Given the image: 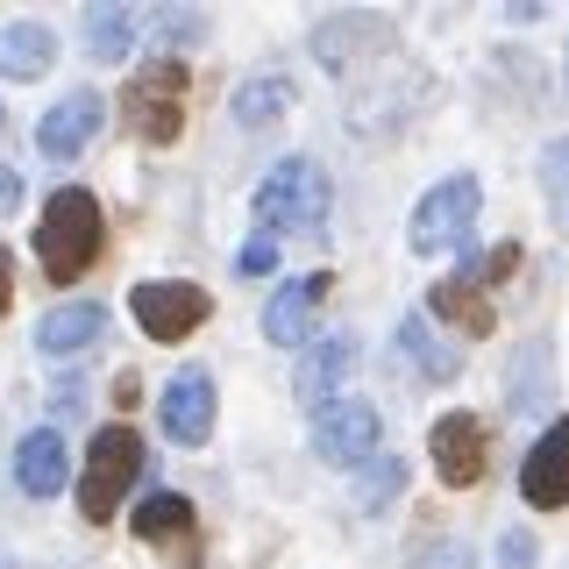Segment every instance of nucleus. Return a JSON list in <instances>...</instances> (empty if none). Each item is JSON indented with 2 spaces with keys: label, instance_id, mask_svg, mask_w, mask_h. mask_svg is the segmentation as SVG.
Segmentation results:
<instances>
[{
  "label": "nucleus",
  "instance_id": "f257e3e1",
  "mask_svg": "<svg viewBox=\"0 0 569 569\" xmlns=\"http://www.w3.org/2000/svg\"><path fill=\"white\" fill-rule=\"evenodd\" d=\"M107 249V213L86 186H64L43 200V228H36V263L50 284H79Z\"/></svg>",
  "mask_w": 569,
  "mask_h": 569
},
{
  "label": "nucleus",
  "instance_id": "f03ea898",
  "mask_svg": "<svg viewBox=\"0 0 569 569\" xmlns=\"http://www.w3.org/2000/svg\"><path fill=\"white\" fill-rule=\"evenodd\" d=\"M263 236H320L328 228V171L313 157H284V164L257 186Z\"/></svg>",
  "mask_w": 569,
  "mask_h": 569
},
{
  "label": "nucleus",
  "instance_id": "7ed1b4c3",
  "mask_svg": "<svg viewBox=\"0 0 569 569\" xmlns=\"http://www.w3.org/2000/svg\"><path fill=\"white\" fill-rule=\"evenodd\" d=\"M142 470V435L136 427H100L93 449H86V477H79V512L86 520H114L121 491L136 485Z\"/></svg>",
  "mask_w": 569,
  "mask_h": 569
},
{
  "label": "nucleus",
  "instance_id": "20e7f679",
  "mask_svg": "<svg viewBox=\"0 0 569 569\" xmlns=\"http://www.w3.org/2000/svg\"><path fill=\"white\" fill-rule=\"evenodd\" d=\"M121 114H129V129L142 142H171L178 129H186V64L150 58L129 79V93H121Z\"/></svg>",
  "mask_w": 569,
  "mask_h": 569
},
{
  "label": "nucleus",
  "instance_id": "39448f33",
  "mask_svg": "<svg viewBox=\"0 0 569 569\" xmlns=\"http://www.w3.org/2000/svg\"><path fill=\"white\" fill-rule=\"evenodd\" d=\"M477 178H441L435 192L413 207V228H406V242L420 249V257H441V249H456L462 236H470V221H477Z\"/></svg>",
  "mask_w": 569,
  "mask_h": 569
},
{
  "label": "nucleus",
  "instance_id": "423d86ee",
  "mask_svg": "<svg viewBox=\"0 0 569 569\" xmlns=\"http://www.w3.org/2000/svg\"><path fill=\"white\" fill-rule=\"evenodd\" d=\"M378 435H385V420H378V406H363V399H328L320 420H313V449L328 462H342V470L378 462Z\"/></svg>",
  "mask_w": 569,
  "mask_h": 569
},
{
  "label": "nucleus",
  "instance_id": "0eeeda50",
  "mask_svg": "<svg viewBox=\"0 0 569 569\" xmlns=\"http://www.w3.org/2000/svg\"><path fill=\"white\" fill-rule=\"evenodd\" d=\"M207 313H213V292H200V284H186V278L136 284V320H142V335H157V342H186Z\"/></svg>",
  "mask_w": 569,
  "mask_h": 569
},
{
  "label": "nucleus",
  "instance_id": "6e6552de",
  "mask_svg": "<svg viewBox=\"0 0 569 569\" xmlns=\"http://www.w3.org/2000/svg\"><path fill=\"white\" fill-rule=\"evenodd\" d=\"M427 449H435V470H441V485H456V491H470L477 477H485V420L477 413H441L435 420V435H427Z\"/></svg>",
  "mask_w": 569,
  "mask_h": 569
},
{
  "label": "nucleus",
  "instance_id": "1a4fd4ad",
  "mask_svg": "<svg viewBox=\"0 0 569 569\" xmlns=\"http://www.w3.org/2000/svg\"><path fill=\"white\" fill-rule=\"evenodd\" d=\"M335 292V278L328 271H307V278H292V284H278L271 292V313H263V335H271L278 349H299L307 342V328H313V313H320V299Z\"/></svg>",
  "mask_w": 569,
  "mask_h": 569
},
{
  "label": "nucleus",
  "instance_id": "9d476101",
  "mask_svg": "<svg viewBox=\"0 0 569 569\" xmlns=\"http://www.w3.org/2000/svg\"><path fill=\"white\" fill-rule=\"evenodd\" d=\"M164 435L186 441V449H200L213 435V378L207 370H178L164 385Z\"/></svg>",
  "mask_w": 569,
  "mask_h": 569
},
{
  "label": "nucleus",
  "instance_id": "9b49d317",
  "mask_svg": "<svg viewBox=\"0 0 569 569\" xmlns=\"http://www.w3.org/2000/svg\"><path fill=\"white\" fill-rule=\"evenodd\" d=\"M520 491H527V506H541V512L569 506V420H556L541 441H533V456L520 470Z\"/></svg>",
  "mask_w": 569,
  "mask_h": 569
},
{
  "label": "nucleus",
  "instance_id": "f8f14e48",
  "mask_svg": "<svg viewBox=\"0 0 569 569\" xmlns=\"http://www.w3.org/2000/svg\"><path fill=\"white\" fill-rule=\"evenodd\" d=\"M14 485L29 498H58L71 485V456H64V435L58 427H29L22 449H14Z\"/></svg>",
  "mask_w": 569,
  "mask_h": 569
},
{
  "label": "nucleus",
  "instance_id": "ddd939ff",
  "mask_svg": "<svg viewBox=\"0 0 569 569\" xmlns=\"http://www.w3.org/2000/svg\"><path fill=\"white\" fill-rule=\"evenodd\" d=\"M136 533L150 548H178L186 562H200V520H192V506L178 491H150L136 506Z\"/></svg>",
  "mask_w": 569,
  "mask_h": 569
},
{
  "label": "nucleus",
  "instance_id": "4468645a",
  "mask_svg": "<svg viewBox=\"0 0 569 569\" xmlns=\"http://www.w3.org/2000/svg\"><path fill=\"white\" fill-rule=\"evenodd\" d=\"M100 335H107L100 299H71V307H50L43 320H36V349L43 356H79V349H93Z\"/></svg>",
  "mask_w": 569,
  "mask_h": 569
},
{
  "label": "nucleus",
  "instance_id": "2eb2a0df",
  "mask_svg": "<svg viewBox=\"0 0 569 569\" xmlns=\"http://www.w3.org/2000/svg\"><path fill=\"white\" fill-rule=\"evenodd\" d=\"M93 129H100V93H64L43 114V129H36V150L64 164V157H79L86 142H93Z\"/></svg>",
  "mask_w": 569,
  "mask_h": 569
},
{
  "label": "nucleus",
  "instance_id": "dca6fc26",
  "mask_svg": "<svg viewBox=\"0 0 569 569\" xmlns=\"http://www.w3.org/2000/svg\"><path fill=\"white\" fill-rule=\"evenodd\" d=\"M427 307H435V320H449V328H462V335H491V328H498L491 299L477 292V271H456V278H441L435 292H427Z\"/></svg>",
  "mask_w": 569,
  "mask_h": 569
},
{
  "label": "nucleus",
  "instance_id": "f3484780",
  "mask_svg": "<svg viewBox=\"0 0 569 569\" xmlns=\"http://www.w3.org/2000/svg\"><path fill=\"white\" fill-rule=\"evenodd\" d=\"M50 58H58V36L43 22H8L0 29V71H8V79H43Z\"/></svg>",
  "mask_w": 569,
  "mask_h": 569
},
{
  "label": "nucleus",
  "instance_id": "a211bd4d",
  "mask_svg": "<svg viewBox=\"0 0 569 569\" xmlns=\"http://www.w3.org/2000/svg\"><path fill=\"white\" fill-rule=\"evenodd\" d=\"M349 363H356V342H349V335H335V342L307 349V363H299V399H307V406H320L335 385L349 378Z\"/></svg>",
  "mask_w": 569,
  "mask_h": 569
},
{
  "label": "nucleus",
  "instance_id": "6ab92c4d",
  "mask_svg": "<svg viewBox=\"0 0 569 569\" xmlns=\"http://www.w3.org/2000/svg\"><path fill=\"white\" fill-rule=\"evenodd\" d=\"M356 43H391V29L378 22V14H335L328 29H313V50H320L328 64H342Z\"/></svg>",
  "mask_w": 569,
  "mask_h": 569
},
{
  "label": "nucleus",
  "instance_id": "aec40b11",
  "mask_svg": "<svg viewBox=\"0 0 569 569\" xmlns=\"http://www.w3.org/2000/svg\"><path fill=\"white\" fill-rule=\"evenodd\" d=\"M129 29H136V8H93L86 14V50L100 64H121L129 58Z\"/></svg>",
  "mask_w": 569,
  "mask_h": 569
},
{
  "label": "nucleus",
  "instance_id": "412c9836",
  "mask_svg": "<svg viewBox=\"0 0 569 569\" xmlns=\"http://www.w3.org/2000/svg\"><path fill=\"white\" fill-rule=\"evenodd\" d=\"M399 349L413 356V370H420V378H435V385L462 370V356H456V349H441L435 335H427V320H399Z\"/></svg>",
  "mask_w": 569,
  "mask_h": 569
},
{
  "label": "nucleus",
  "instance_id": "4be33fe9",
  "mask_svg": "<svg viewBox=\"0 0 569 569\" xmlns=\"http://www.w3.org/2000/svg\"><path fill=\"white\" fill-rule=\"evenodd\" d=\"M284 107H292V86H284V79H257V86H242V93H236V121L257 129V121L284 114Z\"/></svg>",
  "mask_w": 569,
  "mask_h": 569
},
{
  "label": "nucleus",
  "instance_id": "5701e85b",
  "mask_svg": "<svg viewBox=\"0 0 569 569\" xmlns=\"http://www.w3.org/2000/svg\"><path fill=\"white\" fill-rule=\"evenodd\" d=\"M406 491V462H370V477H363V506H385V498H399Z\"/></svg>",
  "mask_w": 569,
  "mask_h": 569
},
{
  "label": "nucleus",
  "instance_id": "b1692460",
  "mask_svg": "<svg viewBox=\"0 0 569 569\" xmlns=\"http://www.w3.org/2000/svg\"><path fill=\"white\" fill-rule=\"evenodd\" d=\"M200 36V14H164V22H150V58H164V43H192Z\"/></svg>",
  "mask_w": 569,
  "mask_h": 569
},
{
  "label": "nucleus",
  "instance_id": "393cba45",
  "mask_svg": "<svg viewBox=\"0 0 569 569\" xmlns=\"http://www.w3.org/2000/svg\"><path fill=\"white\" fill-rule=\"evenodd\" d=\"M236 263H242V271H249V278H263V271H278V236H257V242H242V257H236Z\"/></svg>",
  "mask_w": 569,
  "mask_h": 569
},
{
  "label": "nucleus",
  "instance_id": "a878e982",
  "mask_svg": "<svg viewBox=\"0 0 569 569\" xmlns=\"http://www.w3.org/2000/svg\"><path fill=\"white\" fill-rule=\"evenodd\" d=\"M498 556H506V569H533V533H506Z\"/></svg>",
  "mask_w": 569,
  "mask_h": 569
},
{
  "label": "nucleus",
  "instance_id": "bb28decb",
  "mask_svg": "<svg viewBox=\"0 0 569 569\" xmlns=\"http://www.w3.org/2000/svg\"><path fill=\"white\" fill-rule=\"evenodd\" d=\"M14 207H22V178L0 164V213H14Z\"/></svg>",
  "mask_w": 569,
  "mask_h": 569
},
{
  "label": "nucleus",
  "instance_id": "cd10ccee",
  "mask_svg": "<svg viewBox=\"0 0 569 569\" xmlns=\"http://www.w3.org/2000/svg\"><path fill=\"white\" fill-rule=\"evenodd\" d=\"M14 307V263H8V249H0V313Z\"/></svg>",
  "mask_w": 569,
  "mask_h": 569
},
{
  "label": "nucleus",
  "instance_id": "c85d7f7f",
  "mask_svg": "<svg viewBox=\"0 0 569 569\" xmlns=\"http://www.w3.org/2000/svg\"><path fill=\"white\" fill-rule=\"evenodd\" d=\"M0 121H8V114H0Z\"/></svg>",
  "mask_w": 569,
  "mask_h": 569
}]
</instances>
